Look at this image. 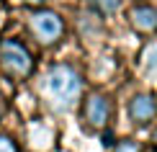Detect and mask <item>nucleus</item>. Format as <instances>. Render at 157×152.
<instances>
[{
  "instance_id": "f257e3e1",
  "label": "nucleus",
  "mask_w": 157,
  "mask_h": 152,
  "mask_svg": "<svg viewBox=\"0 0 157 152\" xmlns=\"http://www.w3.org/2000/svg\"><path fill=\"white\" fill-rule=\"evenodd\" d=\"M44 93L57 114H67L82 95V75L72 64H52L44 77Z\"/></svg>"
},
{
  "instance_id": "f03ea898",
  "label": "nucleus",
  "mask_w": 157,
  "mask_h": 152,
  "mask_svg": "<svg viewBox=\"0 0 157 152\" xmlns=\"http://www.w3.org/2000/svg\"><path fill=\"white\" fill-rule=\"evenodd\" d=\"M0 67L5 70L8 77L26 80L34 72V57L18 39H3L0 41Z\"/></svg>"
},
{
  "instance_id": "7ed1b4c3",
  "label": "nucleus",
  "mask_w": 157,
  "mask_h": 152,
  "mask_svg": "<svg viewBox=\"0 0 157 152\" xmlns=\"http://www.w3.org/2000/svg\"><path fill=\"white\" fill-rule=\"evenodd\" d=\"M29 31L34 34V39L41 47H54V44L62 41L67 26H64V18L57 10L39 8V10L31 13V18H29Z\"/></svg>"
},
{
  "instance_id": "20e7f679",
  "label": "nucleus",
  "mask_w": 157,
  "mask_h": 152,
  "mask_svg": "<svg viewBox=\"0 0 157 152\" xmlns=\"http://www.w3.org/2000/svg\"><path fill=\"white\" fill-rule=\"evenodd\" d=\"M108 119H111V103L103 93H90L88 101L82 106V121L88 124V129L101 131L108 127Z\"/></svg>"
},
{
  "instance_id": "39448f33",
  "label": "nucleus",
  "mask_w": 157,
  "mask_h": 152,
  "mask_svg": "<svg viewBox=\"0 0 157 152\" xmlns=\"http://www.w3.org/2000/svg\"><path fill=\"white\" fill-rule=\"evenodd\" d=\"M157 116V101L149 93H136L129 101V119L136 127H149Z\"/></svg>"
},
{
  "instance_id": "423d86ee",
  "label": "nucleus",
  "mask_w": 157,
  "mask_h": 152,
  "mask_svg": "<svg viewBox=\"0 0 157 152\" xmlns=\"http://www.w3.org/2000/svg\"><path fill=\"white\" fill-rule=\"evenodd\" d=\"M129 23H132L134 31H139V34H155L157 31V8L152 5H134L132 10H129Z\"/></svg>"
},
{
  "instance_id": "0eeeda50",
  "label": "nucleus",
  "mask_w": 157,
  "mask_h": 152,
  "mask_svg": "<svg viewBox=\"0 0 157 152\" xmlns=\"http://www.w3.org/2000/svg\"><path fill=\"white\" fill-rule=\"evenodd\" d=\"M88 3L93 5L95 10H101V13H106V16H111V13H116V10H119L121 0H88Z\"/></svg>"
},
{
  "instance_id": "6e6552de",
  "label": "nucleus",
  "mask_w": 157,
  "mask_h": 152,
  "mask_svg": "<svg viewBox=\"0 0 157 152\" xmlns=\"http://www.w3.org/2000/svg\"><path fill=\"white\" fill-rule=\"evenodd\" d=\"M144 67H147V72H157V44H149L147 47V52H144Z\"/></svg>"
},
{
  "instance_id": "1a4fd4ad",
  "label": "nucleus",
  "mask_w": 157,
  "mask_h": 152,
  "mask_svg": "<svg viewBox=\"0 0 157 152\" xmlns=\"http://www.w3.org/2000/svg\"><path fill=\"white\" fill-rule=\"evenodd\" d=\"M116 152H142L139 147V142H134V139H124L116 144Z\"/></svg>"
},
{
  "instance_id": "9d476101",
  "label": "nucleus",
  "mask_w": 157,
  "mask_h": 152,
  "mask_svg": "<svg viewBox=\"0 0 157 152\" xmlns=\"http://www.w3.org/2000/svg\"><path fill=\"white\" fill-rule=\"evenodd\" d=\"M0 152H18V144L8 134H0Z\"/></svg>"
},
{
  "instance_id": "9b49d317",
  "label": "nucleus",
  "mask_w": 157,
  "mask_h": 152,
  "mask_svg": "<svg viewBox=\"0 0 157 152\" xmlns=\"http://www.w3.org/2000/svg\"><path fill=\"white\" fill-rule=\"evenodd\" d=\"M101 131H103V134H101V144H103V147H113V144H116L113 131H111L108 127H106V129H101Z\"/></svg>"
},
{
  "instance_id": "f8f14e48",
  "label": "nucleus",
  "mask_w": 157,
  "mask_h": 152,
  "mask_svg": "<svg viewBox=\"0 0 157 152\" xmlns=\"http://www.w3.org/2000/svg\"><path fill=\"white\" fill-rule=\"evenodd\" d=\"M26 5H36V8H41V5H47L49 0H23Z\"/></svg>"
},
{
  "instance_id": "ddd939ff",
  "label": "nucleus",
  "mask_w": 157,
  "mask_h": 152,
  "mask_svg": "<svg viewBox=\"0 0 157 152\" xmlns=\"http://www.w3.org/2000/svg\"><path fill=\"white\" fill-rule=\"evenodd\" d=\"M152 142H155V147H157V129H155V134H152Z\"/></svg>"
},
{
  "instance_id": "4468645a",
  "label": "nucleus",
  "mask_w": 157,
  "mask_h": 152,
  "mask_svg": "<svg viewBox=\"0 0 157 152\" xmlns=\"http://www.w3.org/2000/svg\"><path fill=\"white\" fill-rule=\"evenodd\" d=\"M0 116H3V106H0Z\"/></svg>"
}]
</instances>
